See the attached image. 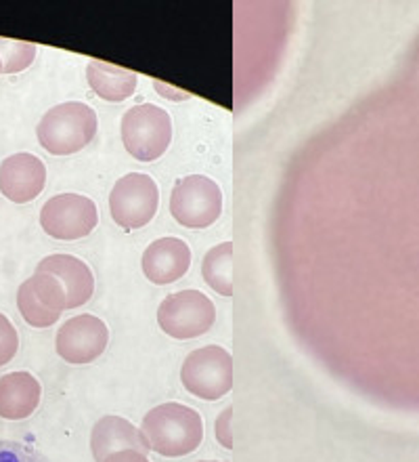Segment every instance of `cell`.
<instances>
[{
	"label": "cell",
	"mask_w": 419,
	"mask_h": 462,
	"mask_svg": "<svg viewBox=\"0 0 419 462\" xmlns=\"http://www.w3.org/2000/svg\"><path fill=\"white\" fill-rule=\"evenodd\" d=\"M180 383L199 400H221L233 389V357L218 345L191 351L180 368Z\"/></svg>",
	"instance_id": "obj_4"
},
{
	"label": "cell",
	"mask_w": 419,
	"mask_h": 462,
	"mask_svg": "<svg viewBox=\"0 0 419 462\" xmlns=\"http://www.w3.org/2000/svg\"><path fill=\"white\" fill-rule=\"evenodd\" d=\"M0 462H49V458L19 441L0 439Z\"/></svg>",
	"instance_id": "obj_20"
},
{
	"label": "cell",
	"mask_w": 419,
	"mask_h": 462,
	"mask_svg": "<svg viewBox=\"0 0 419 462\" xmlns=\"http://www.w3.org/2000/svg\"><path fill=\"white\" fill-rule=\"evenodd\" d=\"M96 112L82 101H66L42 116L36 126L41 145L53 156H69L87 147L95 139Z\"/></svg>",
	"instance_id": "obj_2"
},
{
	"label": "cell",
	"mask_w": 419,
	"mask_h": 462,
	"mask_svg": "<svg viewBox=\"0 0 419 462\" xmlns=\"http://www.w3.org/2000/svg\"><path fill=\"white\" fill-rule=\"evenodd\" d=\"M223 213V191L214 179L204 175L183 177L170 194V215L183 227L204 229Z\"/></svg>",
	"instance_id": "obj_5"
},
{
	"label": "cell",
	"mask_w": 419,
	"mask_h": 462,
	"mask_svg": "<svg viewBox=\"0 0 419 462\" xmlns=\"http://www.w3.org/2000/svg\"><path fill=\"white\" fill-rule=\"evenodd\" d=\"M0 74H3V61H0Z\"/></svg>",
	"instance_id": "obj_25"
},
{
	"label": "cell",
	"mask_w": 419,
	"mask_h": 462,
	"mask_svg": "<svg viewBox=\"0 0 419 462\" xmlns=\"http://www.w3.org/2000/svg\"><path fill=\"white\" fill-rule=\"evenodd\" d=\"M159 208V189L145 172H128L115 181L109 194L112 219L124 229H141L156 217Z\"/></svg>",
	"instance_id": "obj_7"
},
{
	"label": "cell",
	"mask_w": 419,
	"mask_h": 462,
	"mask_svg": "<svg viewBox=\"0 0 419 462\" xmlns=\"http://www.w3.org/2000/svg\"><path fill=\"white\" fill-rule=\"evenodd\" d=\"M36 272L50 273L61 282L68 294V310L87 305L95 294V278L88 265L72 254H50L38 263Z\"/></svg>",
	"instance_id": "obj_12"
},
{
	"label": "cell",
	"mask_w": 419,
	"mask_h": 462,
	"mask_svg": "<svg viewBox=\"0 0 419 462\" xmlns=\"http://www.w3.org/2000/svg\"><path fill=\"white\" fill-rule=\"evenodd\" d=\"M28 282L32 284V288H34L38 299H41L42 303L49 307V310L59 311V313L68 310L66 288H63V284L55 278V275L36 272L32 278H28Z\"/></svg>",
	"instance_id": "obj_19"
},
{
	"label": "cell",
	"mask_w": 419,
	"mask_h": 462,
	"mask_svg": "<svg viewBox=\"0 0 419 462\" xmlns=\"http://www.w3.org/2000/svg\"><path fill=\"white\" fill-rule=\"evenodd\" d=\"M126 448L145 454L150 452L143 433L131 420L122 419V416H103L101 420H96L93 435H90V450H93L96 462H101L112 452L126 450Z\"/></svg>",
	"instance_id": "obj_14"
},
{
	"label": "cell",
	"mask_w": 419,
	"mask_h": 462,
	"mask_svg": "<svg viewBox=\"0 0 419 462\" xmlns=\"http://www.w3.org/2000/svg\"><path fill=\"white\" fill-rule=\"evenodd\" d=\"M216 322V307L199 291L172 292L159 303L158 324L168 337L189 341L208 332Z\"/></svg>",
	"instance_id": "obj_6"
},
{
	"label": "cell",
	"mask_w": 419,
	"mask_h": 462,
	"mask_svg": "<svg viewBox=\"0 0 419 462\" xmlns=\"http://www.w3.org/2000/svg\"><path fill=\"white\" fill-rule=\"evenodd\" d=\"M19 349V335L15 326L5 313H0V368L11 362L17 356Z\"/></svg>",
	"instance_id": "obj_21"
},
{
	"label": "cell",
	"mask_w": 419,
	"mask_h": 462,
	"mask_svg": "<svg viewBox=\"0 0 419 462\" xmlns=\"http://www.w3.org/2000/svg\"><path fill=\"white\" fill-rule=\"evenodd\" d=\"M87 80L103 101L120 104L137 91L139 76L132 69L114 66V63L93 60L87 66Z\"/></svg>",
	"instance_id": "obj_15"
},
{
	"label": "cell",
	"mask_w": 419,
	"mask_h": 462,
	"mask_svg": "<svg viewBox=\"0 0 419 462\" xmlns=\"http://www.w3.org/2000/svg\"><path fill=\"white\" fill-rule=\"evenodd\" d=\"M231 420H233V406H229L227 410H223V412L218 414L216 425H214V433H216L218 444H221L223 448H227V450H233V435H231Z\"/></svg>",
	"instance_id": "obj_22"
},
{
	"label": "cell",
	"mask_w": 419,
	"mask_h": 462,
	"mask_svg": "<svg viewBox=\"0 0 419 462\" xmlns=\"http://www.w3.org/2000/svg\"><path fill=\"white\" fill-rule=\"evenodd\" d=\"M101 462H151V460L147 458L145 452H139V450H132V448H126V450L112 452V454H109V457H105Z\"/></svg>",
	"instance_id": "obj_23"
},
{
	"label": "cell",
	"mask_w": 419,
	"mask_h": 462,
	"mask_svg": "<svg viewBox=\"0 0 419 462\" xmlns=\"http://www.w3.org/2000/svg\"><path fill=\"white\" fill-rule=\"evenodd\" d=\"M199 462H224V460H199ZM229 462V460H227Z\"/></svg>",
	"instance_id": "obj_24"
},
{
	"label": "cell",
	"mask_w": 419,
	"mask_h": 462,
	"mask_svg": "<svg viewBox=\"0 0 419 462\" xmlns=\"http://www.w3.org/2000/svg\"><path fill=\"white\" fill-rule=\"evenodd\" d=\"M109 345V328L101 318L82 313L68 319L57 332L55 349L68 364H90L105 353Z\"/></svg>",
	"instance_id": "obj_9"
},
{
	"label": "cell",
	"mask_w": 419,
	"mask_h": 462,
	"mask_svg": "<svg viewBox=\"0 0 419 462\" xmlns=\"http://www.w3.org/2000/svg\"><path fill=\"white\" fill-rule=\"evenodd\" d=\"M42 387L30 372H9L0 376V419L23 420L41 406Z\"/></svg>",
	"instance_id": "obj_13"
},
{
	"label": "cell",
	"mask_w": 419,
	"mask_h": 462,
	"mask_svg": "<svg viewBox=\"0 0 419 462\" xmlns=\"http://www.w3.org/2000/svg\"><path fill=\"white\" fill-rule=\"evenodd\" d=\"M17 310L32 328H49V326L59 322L61 318L59 311L49 310V307L38 299V294L34 292V288H32L28 280H25L17 291Z\"/></svg>",
	"instance_id": "obj_17"
},
{
	"label": "cell",
	"mask_w": 419,
	"mask_h": 462,
	"mask_svg": "<svg viewBox=\"0 0 419 462\" xmlns=\"http://www.w3.org/2000/svg\"><path fill=\"white\" fill-rule=\"evenodd\" d=\"M141 433L151 452L166 458H180L202 446L204 420L197 410L178 402H166L145 414Z\"/></svg>",
	"instance_id": "obj_1"
},
{
	"label": "cell",
	"mask_w": 419,
	"mask_h": 462,
	"mask_svg": "<svg viewBox=\"0 0 419 462\" xmlns=\"http://www.w3.org/2000/svg\"><path fill=\"white\" fill-rule=\"evenodd\" d=\"M96 223H99L96 204L80 194L53 196L41 210L44 234L55 240H80L93 234Z\"/></svg>",
	"instance_id": "obj_8"
},
{
	"label": "cell",
	"mask_w": 419,
	"mask_h": 462,
	"mask_svg": "<svg viewBox=\"0 0 419 462\" xmlns=\"http://www.w3.org/2000/svg\"><path fill=\"white\" fill-rule=\"evenodd\" d=\"M36 60V47L32 42H19L11 38H0V61L3 74H17L30 68Z\"/></svg>",
	"instance_id": "obj_18"
},
{
	"label": "cell",
	"mask_w": 419,
	"mask_h": 462,
	"mask_svg": "<svg viewBox=\"0 0 419 462\" xmlns=\"http://www.w3.org/2000/svg\"><path fill=\"white\" fill-rule=\"evenodd\" d=\"M145 278L151 284L166 286L183 278L191 267V248L180 237H159L151 242L141 259Z\"/></svg>",
	"instance_id": "obj_11"
},
{
	"label": "cell",
	"mask_w": 419,
	"mask_h": 462,
	"mask_svg": "<svg viewBox=\"0 0 419 462\" xmlns=\"http://www.w3.org/2000/svg\"><path fill=\"white\" fill-rule=\"evenodd\" d=\"M204 282L221 297H233V244L223 242L210 248L202 261Z\"/></svg>",
	"instance_id": "obj_16"
},
{
	"label": "cell",
	"mask_w": 419,
	"mask_h": 462,
	"mask_svg": "<svg viewBox=\"0 0 419 462\" xmlns=\"http://www.w3.org/2000/svg\"><path fill=\"white\" fill-rule=\"evenodd\" d=\"M47 185V166L34 153H13L0 162V191L15 204L34 202Z\"/></svg>",
	"instance_id": "obj_10"
},
{
	"label": "cell",
	"mask_w": 419,
	"mask_h": 462,
	"mask_svg": "<svg viewBox=\"0 0 419 462\" xmlns=\"http://www.w3.org/2000/svg\"><path fill=\"white\" fill-rule=\"evenodd\" d=\"M122 141L132 158L141 162H153L164 156L172 141L170 114L153 104L131 107L122 116Z\"/></svg>",
	"instance_id": "obj_3"
}]
</instances>
